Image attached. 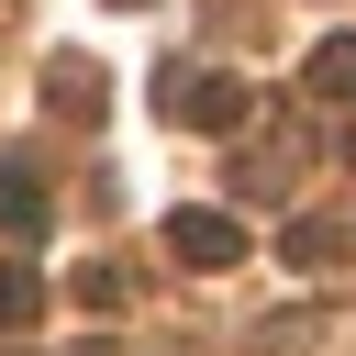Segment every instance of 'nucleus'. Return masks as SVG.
<instances>
[{
    "label": "nucleus",
    "instance_id": "obj_1",
    "mask_svg": "<svg viewBox=\"0 0 356 356\" xmlns=\"http://www.w3.org/2000/svg\"><path fill=\"white\" fill-rule=\"evenodd\" d=\"M156 111L189 122V134H245V122H256V89L222 78V67H178V56H167V67H156Z\"/></svg>",
    "mask_w": 356,
    "mask_h": 356
},
{
    "label": "nucleus",
    "instance_id": "obj_2",
    "mask_svg": "<svg viewBox=\"0 0 356 356\" xmlns=\"http://www.w3.org/2000/svg\"><path fill=\"white\" fill-rule=\"evenodd\" d=\"M167 256L178 267H245V222L234 211H167Z\"/></svg>",
    "mask_w": 356,
    "mask_h": 356
},
{
    "label": "nucleus",
    "instance_id": "obj_3",
    "mask_svg": "<svg viewBox=\"0 0 356 356\" xmlns=\"http://www.w3.org/2000/svg\"><path fill=\"white\" fill-rule=\"evenodd\" d=\"M44 100H56L67 122H100V111H111V78H100L89 56H56V67H44Z\"/></svg>",
    "mask_w": 356,
    "mask_h": 356
},
{
    "label": "nucleus",
    "instance_id": "obj_4",
    "mask_svg": "<svg viewBox=\"0 0 356 356\" xmlns=\"http://www.w3.org/2000/svg\"><path fill=\"white\" fill-rule=\"evenodd\" d=\"M289 167H300V134L278 122L267 145H245V156H234V189H245V200H278V189H289Z\"/></svg>",
    "mask_w": 356,
    "mask_h": 356
},
{
    "label": "nucleus",
    "instance_id": "obj_5",
    "mask_svg": "<svg viewBox=\"0 0 356 356\" xmlns=\"http://www.w3.org/2000/svg\"><path fill=\"white\" fill-rule=\"evenodd\" d=\"M0 234H11V245H33V234H44V189H33V167H22V156L0 167Z\"/></svg>",
    "mask_w": 356,
    "mask_h": 356
},
{
    "label": "nucleus",
    "instance_id": "obj_6",
    "mask_svg": "<svg viewBox=\"0 0 356 356\" xmlns=\"http://www.w3.org/2000/svg\"><path fill=\"white\" fill-rule=\"evenodd\" d=\"M300 89H312V100H356V33H323L312 67H300Z\"/></svg>",
    "mask_w": 356,
    "mask_h": 356
},
{
    "label": "nucleus",
    "instance_id": "obj_7",
    "mask_svg": "<svg viewBox=\"0 0 356 356\" xmlns=\"http://www.w3.org/2000/svg\"><path fill=\"white\" fill-rule=\"evenodd\" d=\"M345 245H356V234H345V222H323V211H300V222H289V267H345Z\"/></svg>",
    "mask_w": 356,
    "mask_h": 356
},
{
    "label": "nucleus",
    "instance_id": "obj_8",
    "mask_svg": "<svg viewBox=\"0 0 356 356\" xmlns=\"http://www.w3.org/2000/svg\"><path fill=\"white\" fill-rule=\"evenodd\" d=\"M33 312H44V278L33 267H0V334H22Z\"/></svg>",
    "mask_w": 356,
    "mask_h": 356
},
{
    "label": "nucleus",
    "instance_id": "obj_9",
    "mask_svg": "<svg viewBox=\"0 0 356 356\" xmlns=\"http://www.w3.org/2000/svg\"><path fill=\"white\" fill-rule=\"evenodd\" d=\"M256 345H267V356H300V345H323V312H278Z\"/></svg>",
    "mask_w": 356,
    "mask_h": 356
},
{
    "label": "nucleus",
    "instance_id": "obj_10",
    "mask_svg": "<svg viewBox=\"0 0 356 356\" xmlns=\"http://www.w3.org/2000/svg\"><path fill=\"white\" fill-rule=\"evenodd\" d=\"M78 312H122V278L111 267H78Z\"/></svg>",
    "mask_w": 356,
    "mask_h": 356
},
{
    "label": "nucleus",
    "instance_id": "obj_11",
    "mask_svg": "<svg viewBox=\"0 0 356 356\" xmlns=\"http://www.w3.org/2000/svg\"><path fill=\"white\" fill-rule=\"evenodd\" d=\"M111 11H145V0H111Z\"/></svg>",
    "mask_w": 356,
    "mask_h": 356
}]
</instances>
